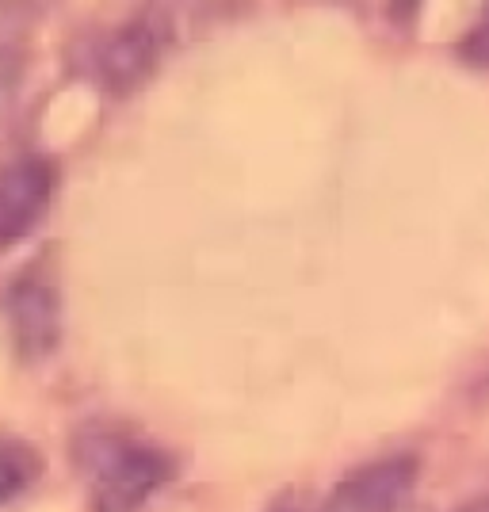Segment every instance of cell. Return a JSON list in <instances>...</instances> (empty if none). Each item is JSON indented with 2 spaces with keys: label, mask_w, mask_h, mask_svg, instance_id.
<instances>
[{
  "label": "cell",
  "mask_w": 489,
  "mask_h": 512,
  "mask_svg": "<svg viewBox=\"0 0 489 512\" xmlns=\"http://www.w3.org/2000/svg\"><path fill=\"white\" fill-rule=\"evenodd\" d=\"M92 512H138L176 474V459L161 444L123 432H96L81 444Z\"/></svg>",
  "instance_id": "obj_1"
},
{
  "label": "cell",
  "mask_w": 489,
  "mask_h": 512,
  "mask_svg": "<svg viewBox=\"0 0 489 512\" xmlns=\"http://www.w3.org/2000/svg\"><path fill=\"white\" fill-rule=\"evenodd\" d=\"M172 43V27L165 12H134L119 23L96 50V77L111 96H130L157 73Z\"/></svg>",
  "instance_id": "obj_2"
},
{
  "label": "cell",
  "mask_w": 489,
  "mask_h": 512,
  "mask_svg": "<svg viewBox=\"0 0 489 512\" xmlns=\"http://www.w3.org/2000/svg\"><path fill=\"white\" fill-rule=\"evenodd\" d=\"M8 337L23 363H43L62 344V291L46 268H27L4 291Z\"/></svg>",
  "instance_id": "obj_3"
},
{
  "label": "cell",
  "mask_w": 489,
  "mask_h": 512,
  "mask_svg": "<svg viewBox=\"0 0 489 512\" xmlns=\"http://www.w3.org/2000/svg\"><path fill=\"white\" fill-rule=\"evenodd\" d=\"M54 184H58V172L39 153L16 157L0 172V253L16 249L43 226L54 199Z\"/></svg>",
  "instance_id": "obj_4"
},
{
  "label": "cell",
  "mask_w": 489,
  "mask_h": 512,
  "mask_svg": "<svg viewBox=\"0 0 489 512\" xmlns=\"http://www.w3.org/2000/svg\"><path fill=\"white\" fill-rule=\"evenodd\" d=\"M417 455H386L344 474L325 497V512H398L417 486Z\"/></svg>",
  "instance_id": "obj_5"
},
{
  "label": "cell",
  "mask_w": 489,
  "mask_h": 512,
  "mask_svg": "<svg viewBox=\"0 0 489 512\" xmlns=\"http://www.w3.org/2000/svg\"><path fill=\"white\" fill-rule=\"evenodd\" d=\"M43 451L16 436H0V509L31 490L43 474Z\"/></svg>",
  "instance_id": "obj_6"
},
{
  "label": "cell",
  "mask_w": 489,
  "mask_h": 512,
  "mask_svg": "<svg viewBox=\"0 0 489 512\" xmlns=\"http://www.w3.org/2000/svg\"><path fill=\"white\" fill-rule=\"evenodd\" d=\"M455 54H459V62L470 65V69L489 73V4L482 8V16L467 27V35L455 43Z\"/></svg>",
  "instance_id": "obj_7"
},
{
  "label": "cell",
  "mask_w": 489,
  "mask_h": 512,
  "mask_svg": "<svg viewBox=\"0 0 489 512\" xmlns=\"http://www.w3.org/2000/svg\"><path fill=\"white\" fill-rule=\"evenodd\" d=\"M23 77V54L16 43H4L0 39V119L12 111L16 104V92H20Z\"/></svg>",
  "instance_id": "obj_8"
},
{
  "label": "cell",
  "mask_w": 489,
  "mask_h": 512,
  "mask_svg": "<svg viewBox=\"0 0 489 512\" xmlns=\"http://www.w3.org/2000/svg\"><path fill=\"white\" fill-rule=\"evenodd\" d=\"M455 512H489V497H474V501H463Z\"/></svg>",
  "instance_id": "obj_9"
},
{
  "label": "cell",
  "mask_w": 489,
  "mask_h": 512,
  "mask_svg": "<svg viewBox=\"0 0 489 512\" xmlns=\"http://www.w3.org/2000/svg\"><path fill=\"white\" fill-rule=\"evenodd\" d=\"M398 512H432V509H425V505H417V501H409L405 509H398Z\"/></svg>",
  "instance_id": "obj_10"
},
{
  "label": "cell",
  "mask_w": 489,
  "mask_h": 512,
  "mask_svg": "<svg viewBox=\"0 0 489 512\" xmlns=\"http://www.w3.org/2000/svg\"><path fill=\"white\" fill-rule=\"evenodd\" d=\"M272 512H298V509H291V505H276Z\"/></svg>",
  "instance_id": "obj_11"
}]
</instances>
